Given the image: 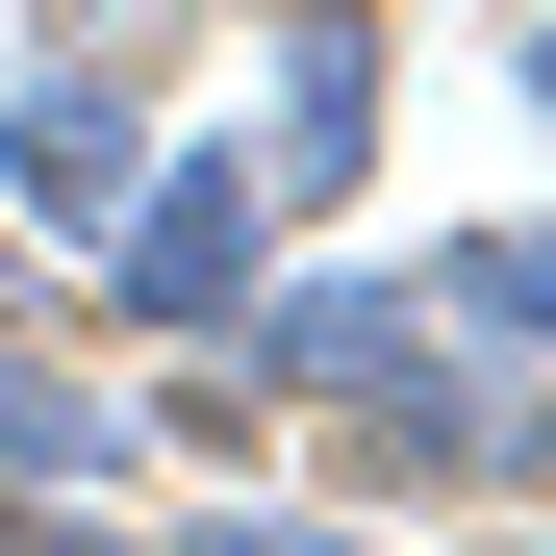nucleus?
Returning a JSON list of instances; mask_svg holds the SVG:
<instances>
[{
    "label": "nucleus",
    "mask_w": 556,
    "mask_h": 556,
    "mask_svg": "<svg viewBox=\"0 0 556 556\" xmlns=\"http://www.w3.org/2000/svg\"><path fill=\"white\" fill-rule=\"evenodd\" d=\"M430 329H481V354H556V203H531V228H455V253H430Z\"/></svg>",
    "instance_id": "5"
},
{
    "label": "nucleus",
    "mask_w": 556,
    "mask_h": 556,
    "mask_svg": "<svg viewBox=\"0 0 556 556\" xmlns=\"http://www.w3.org/2000/svg\"><path fill=\"white\" fill-rule=\"evenodd\" d=\"M0 278H26V228H0Z\"/></svg>",
    "instance_id": "8"
},
{
    "label": "nucleus",
    "mask_w": 556,
    "mask_h": 556,
    "mask_svg": "<svg viewBox=\"0 0 556 556\" xmlns=\"http://www.w3.org/2000/svg\"><path fill=\"white\" fill-rule=\"evenodd\" d=\"M127 455H152V430H127L102 380H76V354H51L26 304H0V481H51V506H102V481H127Z\"/></svg>",
    "instance_id": "4"
},
{
    "label": "nucleus",
    "mask_w": 556,
    "mask_h": 556,
    "mask_svg": "<svg viewBox=\"0 0 556 556\" xmlns=\"http://www.w3.org/2000/svg\"><path fill=\"white\" fill-rule=\"evenodd\" d=\"M380 177V0H278V127H253V203L329 228Z\"/></svg>",
    "instance_id": "3"
},
{
    "label": "nucleus",
    "mask_w": 556,
    "mask_h": 556,
    "mask_svg": "<svg viewBox=\"0 0 556 556\" xmlns=\"http://www.w3.org/2000/svg\"><path fill=\"white\" fill-rule=\"evenodd\" d=\"M253 278H278V203H253V152H177V177H127V228H102V329H177V354H203Z\"/></svg>",
    "instance_id": "2"
},
{
    "label": "nucleus",
    "mask_w": 556,
    "mask_h": 556,
    "mask_svg": "<svg viewBox=\"0 0 556 556\" xmlns=\"http://www.w3.org/2000/svg\"><path fill=\"white\" fill-rule=\"evenodd\" d=\"M152 556H380V531H278V506H177Z\"/></svg>",
    "instance_id": "6"
},
{
    "label": "nucleus",
    "mask_w": 556,
    "mask_h": 556,
    "mask_svg": "<svg viewBox=\"0 0 556 556\" xmlns=\"http://www.w3.org/2000/svg\"><path fill=\"white\" fill-rule=\"evenodd\" d=\"M127 177H152V76L51 26L26 76H0V228H26V253H102V228H127Z\"/></svg>",
    "instance_id": "1"
},
{
    "label": "nucleus",
    "mask_w": 556,
    "mask_h": 556,
    "mask_svg": "<svg viewBox=\"0 0 556 556\" xmlns=\"http://www.w3.org/2000/svg\"><path fill=\"white\" fill-rule=\"evenodd\" d=\"M531 102H556V26H531Z\"/></svg>",
    "instance_id": "7"
}]
</instances>
